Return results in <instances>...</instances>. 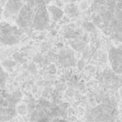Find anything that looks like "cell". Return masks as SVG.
Returning <instances> with one entry per match:
<instances>
[{
  "label": "cell",
  "instance_id": "cell-16",
  "mask_svg": "<svg viewBox=\"0 0 122 122\" xmlns=\"http://www.w3.org/2000/svg\"><path fill=\"white\" fill-rule=\"evenodd\" d=\"M2 66L3 68H6V69H9V70H11L13 67H14L16 65V62L15 61H13V60H9V59H7V60H4L2 64Z\"/></svg>",
  "mask_w": 122,
  "mask_h": 122
},
{
  "label": "cell",
  "instance_id": "cell-8",
  "mask_svg": "<svg viewBox=\"0 0 122 122\" xmlns=\"http://www.w3.org/2000/svg\"><path fill=\"white\" fill-rule=\"evenodd\" d=\"M23 5V0H7L3 8V17L8 22H15Z\"/></svg>",
  "mask_w": 122,
  "mask_h": 122
},
{
  "label": "cell",
  "instance_id": "cell-4",
  "mask_svg": "<svg viewBox=\"0 0 122 122\" xmlns=\"http://www.w3.org/2000/svg\"><path fill=\"white\" fill-rule=\"evenodd\" d=\"M56 118L67 119V110L59 104L41 99L35 101V105L29 113L30 122H52Z\"/></svg>",
  "mask_w": 122,
  "mask_h": 122
},
{
  "label": "cell",
  "instance_id": "cell-12",
  "mask_svg": "<svg viewBox=\"0 0 122 122\" xmlns=\"http://www.w3.org/2000/svg\"><path fill=\"white\" fill-rule=\"evenodd\" d=\"M64 13L67 14V16L70 18H75L80 14L78 7L75 4H69L65 6Z\"/></svg>",
  "mask_w": 122,
  "mask_h": 122
},
{
  "label": "cell",
  "instance_id": "cell-1",
  "mask_svg": "<svg viewBox=\"0 0 122 122\" xmlns=\"http://www.w3.org/2000/svg\"><path fill=\"white\" fill-rule=\"evenodd\" d=\"M93 24L115 42H122V0H93Z\"/></svg>",
  "mask_w": 122,
  "mask_h": 122
},
{
  "label": "cell",
  "instance_id": "cell-9",
  "mask_svg": "<svg viewBox=\"0 0 122 122\" xmlns=\"http://www.w3.org/2000/svg\"><path fill=\"white\" fill-rule=\"evenodd\" d=\"M108 59L111 70L122 75V44L110 47L108 53Z\"/></svg>",
  "mask_w": 122,
  "mask_h": 122
},
{
  "label": "cell",
  "instance_id": "cell-7",
  "mask_svg": "<svg viewBox=\"0 0 122 122\" xmlns=\"http://www.w3.org/2000/svg\"><path fill=\"white\" fill-rule=\"evenodd\" d=\"M101 85L108 90L115 91L122 86V75L115 73L111 69H106L98 75Z\"/></svg>",
  "mask_w": 122,
  "mask_h": 122
},
{
  "label": "cell",
  "instance_id": "cell-17",
  "mask_svg": "<svg viewBox=\"0 0 122 122\" xmlns=\"http://www.w3.org/2000/svg\"><path fill=\"white\" fill-rule=\"evenodd\" d=\"M16 110H17V113L20 114V115H26L28 113V109L27 105H19L16 107Z\"/></svg>",
  "mask_w": 122,
  "mask_h": 122
},
{
  "label": "cell",
  "instance_id": "cell-24",
  "mask_svg": "<svg viewBox=\"0 0 122 122\" xmlns=\"http://www.w3.org/2000/svg\"><path fill=\"white\" fill-rule=\"evenodd\" d=\"M52 122H69L67 119H64V118H56L53 120Z\"/></svg>",
  "mask_w": 122,
  "mask_h": 122
},
{
  "label": "cell",
  "instance_id": "cell-11",
  "mask_svg": "<svg viewBox=\"0 0 122 122\" xmlns=\"http://www.w3.org/2000/svg\"><path fill=\"white\" fill-rule=\"evenodd\" d=\"M48 13H49V19L53 22H57L62 19L64 15V11L56 6H49L47 7Z\"/></svg>",
  "mask_w": 122,
  "mask_h": 122
},
{
  "label": "cell",
  "instance_id": "cell-13",
  "mask_svg": "<svg viewBox=\"0 0 122 122\" xmlns=\"http://www.w3.org/2000/svg\"><path fill=\"white\" fill-rule=\"evenodd\" d=\"M70 45L71 48L75 51L77 52H83L85 49L86 48V43L85 40H80V38L79 39H75L70 42Z\"/></svg>",
  "mask_w": 122,
  "mask_h": 122
},
{
  "label": "cell",
  "instance_id": "cell-15",
  "mask_svg": "<svg viewBox=\"0 0 122 122\" xmlns=\"http://www.w3.org/2000/svg\"><path fill=\"white\" fill-rule=\"evenodd\" d=\"M82 27L85 29V31L90 33H94L96 30V26L93 24V22H88V21H85L82 24Z\"/></svg>",
  "mask_w": 122,
  "mask_h": 122
},
{
  "label": "cell",
  "instance_id": "cell-20",
  "mask_svg": "<svg viewBox=\"0 0 122 122\" xmlns=\"http://www.w3.org/2000/svg\"><path fill=\"white\" fill-rule=\"evenodd\" d=\"M67 89V86L66 85H65V84H59V85L56 86L55 88V90H57V91H61V90H65Z\"/></svg>",
  "mask_w": 122,
  "mask_h": 122
},
{
  "label": "cell",
  "instance_id": "cell-23",
  "mask_svg": "<svg viewBox=\"0 0 122 122\" xmlns=\"http://www.w3.org/2000/svg\"><path fill=\"white\" fill-rule=\"evenodd\" d=\"M49 73H51V74H54V73H55V72H56L55 66H54V65H49Z\"/></svg>",
  "mask_w": 122,
  "mask_h": 122
},
{
  "label": "cell",
  "instance_id": "cell-19",
  "mask_svg": "<svg viewBox=\"0 0 122 122\" xmlns=\"http://www.w3.org/2000/svg\"><path fill=\"white\" fill-rule=\"evenodd\" d=\"M75 95V90L72 87H70L69 89H66V93H65V95L68 97H72Z\"/></svg>",
  "mask_w": 122,
  "mask_h": 122
},
{
  "label": "cell",
  "instance_id": "cell-26",
  "mask_svg": "<svg viewBox=\"0 0 122 122\" xmlns=\"http://www.w3.org/2000/svg\"><path fill=\"white\" fill-rule=\"evenodd\" d=\"M2 17H3V8L0 5V21L2 19Z\"/></svg>",
  "mask_w": 122,
  "mask_h": 122
},
{
  "label": "cell",
  "instance_id": "cell-6",
  "mask_svg": "<svg viewBox=\"0 0 122 122\" xmlns=\"http://www.w3.org/2000/svg\"><path fill=\"white\" fill-rule=\"evenodd\" d=\"M23 32L16 24L8 21H0V43L14 45L21 40Z\"/></svg>",
  "mask_w": 122,
  "mask_h": 122
},
{
  "label": "cell",
  "instance_id": "cell-18",
  "mask_svg": "<svg viewBox=\"0 0 122 122\" xmlns=\"http://www.w3.org/2000/svg\"><path fill=\"white\" fill-rule=\"evenodd\" d=\"M14 61L17 62V63H24L26 61L19 53H15V54H14Z\"/></svg>",
  "mask_w": 122,
  "mask_h": 122
},
{
  "label": "cell",
  "instance_id": "cell-22",
  "mask_svg": "<svg viewBox=\"0 0 122 122\" xmlns=\"http://www.w3.org/2000/svg\"><path fill=\"white\" fill-rule=\"evenodd\" d=\"M29 70L33 74L35 73V72H36V65H35V64L31 63L30 65H29Z\"/></svg>",
  "mask_w": 122,
  "mask_h": 122
},
{
  "label": "cell",
  "instance_id": "cell-14",
  "mask_svg": "<svg viewBox=\"0 0 122 122\" xmlns=\"http://www.w3.org/2000/svg\"><path fill=\"white\" fill-rule=\"evenodd\" d=\"M7 81V74L4 70L2 65L0 63V89H4Z\"/></svg>",
  "mask_w": 122,
  "mask_h": 122
},
{
  "label": "cell",
  "instance_id": "cell-2",
  "mask_svg": "<svg viewBox=\"0 0 122 122\" xmlns=\"http://www.w3.org/2000/svg\"><path fill=\"white\" fill-rule=\"evenodd\" d=\"M24 5L15 20V24L23 33L31 34L41 31L49 25V13L45 0H23Z\"/></svg>",
  "mask_w": 122,
  "mask_h": 122
},
{
  "label": "cell",
  "instance_id": "cell-10",
  "mask_svg": "<svg viewBox=\"0 0 122 122\" xmlns=\"http://www.w3.org/2000/svg\"><path fill=\"white\" fill-rule=\"evenodd\" d=\"M58 62L64 68L76 66V59L75 56V50L70 48L60 49L57 55Z\"/></svg>",
  "mask_w": 122,
  "mask_h": 122
},
{
  "label": "cell",
  "instance_id": "cell-25",
  "mask_svg": "<svg viewBox=\"0 0 122 122\" xmlns=\"http://www.w3.org/2000/svg\"><path fill=\"white\" fill-rule=\"evenodd\" d=\"M87 70H89V71H91V72H95V67H93V66H89V67H87Z\"/></svg>",
  "mask_w": 122,
  "mask_h": 122
},
{
  "label": "cell",
  "instance_id": "cell-3",
  "mask_svg": "<svg viewBox=\"0 0 122 122\" xmlns=\"http://www.w3.org/2000/svg\"><path fill=\"white\" fill-rule=\"evenodd\" d=\"M118 115L116 101L107 95L101 103L85 112V122H116Z\"/></svg>",
  "mask_w": 122,
  "mask_h": 122
},
{
  "label": "cell",
  "instance_id": "cell-21",
  "mask_svg": "<svg viewBox=\"0 0 122 122\" xmlns=\"http://www.w3.org/2000/svg\"><path fill=\"white\" fill-rule=\"evenodd\" d=\"M76 65H77V67H78L79 70H82L84 68H85V61H84L83 59H80V60H79L78 62H77Z\"/></svg>",
  "mask_w": 122,
  "mask_h": 122
},
{
  "label": "cell",
  "instance_id": "cell-28",
  "mask_svg": "<svg viewBox=\"0 0 122 122\" xmlns=\"http://www.w3.org/2000/svg\"><path fill=\"white\" fill-rule=\"evenodd\" d=\"M116 122H122V120H118V121H116Z\"/></svg>",
  "mask_w": 122,
  "mask_h": 122
},
{
  "label": "cell",
  "instance_id": "cell-27",
  "mask_svg": "<svg viewBox=\"0 0 122 122\" xmlns=\"http://www.w3.org/2000/svg\"><path fill=\"white\" fill-rule=\"evenodd\" d=\"M119 93H120V98L122 99V86L120 87V89H119Z\"/></svg>",
  "mask_w": 122,
  "mask_h": 122
},
{
  "label": "cell",
  "instance_id": "cell-5",
  "mask_svg": "<svg viewBox=\"0 0 122 122\" xmlns=\"http://www.w3.org/2000/svg\"><path fill=\"white\" fill-rule=\"evenodd\" d=\"M19 101V96L9 94L4 89H0V122H7L15 116Z\"/></svg>",
  "mask_w": 122,
  "mask_h": 122
}]
</instances>
